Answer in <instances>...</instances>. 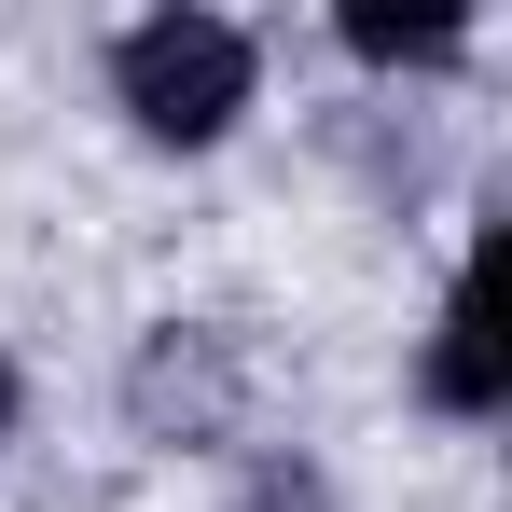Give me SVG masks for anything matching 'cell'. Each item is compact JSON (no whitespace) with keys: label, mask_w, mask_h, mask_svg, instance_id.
Returning a JSON list of instances; mask_svg holds the SVG:
<instances>
[{"label":"cell","mask_w":512,"mask_h":512,"mask_svg":"<svg viewBox=\"0 0 512 512\" xmlns=\"http://www.w3.org/2000/svg\"><path fill=\"white\" fill-rule=\"evenodd\" d=\"M346 42H360V56H457L471 28H457V14H346Z\"/></svg>","instance_id":"cell-3"},{"label":"cell","mask_w":512,"mask_h":512,"mask_svg":"<svg viewBox=\"0 0 512 512\" xmlns=\"http://www.w3.org/2000/svg\"><path fill=\"white\" fill-rule=\"evenodd\" d=\"M0 429H14V360H0Z\"/></svg>","instance_id":"cell-4"},{"label":"cell","mask_w":512,"mask_h":512,"mask_svg":"<svg viewBox=\"0 0 512 512\" xmlns=\"http://www.w3.org/2000/svg\"><path fill=\"white\" fill-rule=\"evenodd\" d=\"M111 84H125V111H139L153 139H222V125L250 111V42H236L222 14H153V28L111 42Z\"/></svg>","instance_id":"cell-1"},{"label":"cell","mask_w":512,"mask_h":512,"mask_svg":"<svg viewBox=\"0 0 512 512\" xmlns=\"http://www.w3.org/2000/svg\"><path fill=\"white\" fill-rule=\"evenodd\" d=\"M429 402H443V416H499V333H485V277H457V291H443Z\"/></svg>","instance_id":"cell-2"}]
</instances>
